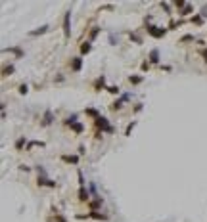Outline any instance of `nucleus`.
Returning a JSON list of instances; mask_svg holds the SVG:
<instances>
[{"label": "nucleus", "mask_w": 207, "mask_h": 222, "mask_svg": "<svg viewBox=\"0 0 207 222\" xmlns=\"http://www.w3.org/2000/svg\"><path fill=\"white\" fill-rule=\"evenodd\" d=\"M81 65H83V61H81V57H73V61H71V67H73V71H79V69H81Z\"/></svg>", "instance_id": "nucleus-4"}, {"label": "nucleus", "mask_w": 207, "mask_h": 222, "mask_svg": "<svg viewBox=\"0 0 207 222\" xmlns=\"http://www.w3.org/2000/svg\"><path fill=\"white\" fill-rule=\"evenodd\" d=\"M132 127H134V123H130L129 127H127V134H130V130H132Z\"/></svg>", "instance_id": "nucleus-18"}, {"label": "nucleus", "mask_w": 207, "mask_h": 222, "mask_svg": "<svg viewBox=\"0 0 207 222\" xmlns=\"http://www.w3.org/2000/svg\"><path fill=\"white\" fill-rule=\"evenodd\" d=\"M27 90H29V88H27V84H21V86H19V92H21V94H27Z\"/></svg>", "instance_id": "nucleus-13"}, {"label": "nucleus", "mask_w": 207, "mask_h": 222, "mask_svg": "<svg viewBox=\"0 0 207 222\" xmlns=\"http://www.w3.org/2000/svg\"><path fill=\"white\" fill-rule=\"evenodd\" d=\"M129 81H130L132 84H138V83H142V77H130Z\"/></svg>", "instance_id": "nucleus-11"}, {"label": "nucleus", "mask_w": 207, "mask_h": 222, "mask_svg": "<svg viewBox=\"0 0 207 222\" xmlns=\"http://www.w3.org/2000/svg\"><path fill=\"white\" fill-rule=\"evenodd\" d=\"M69 19H71V12H67V13H65V17H63V33H65V37H69V35H71V29H69Z\"/></svg>", "instance_id": "nucleus-3"}, {"label": "nucleus", "mask_w": 207, "mask_h": 222, "mask_svg": "<svg viewBox=\"0 0 207 222\" xmlns=\"http://www.w3.org/2000/svg\"><path fill=\"white\" fill-rule=\"evenodd\" d=\"M50 123H52V113L48 111V113L44 115V121H42V125H50Z\"/></svg>", "instance_id": "nucleus-8"}, {"label": "nucleus", "mask_w": 207, "mask_h": 222, "mask_svg": "<svg viewBox=\"0 0 207 222\" xmlns=\"http://www.w3.org/2000/svg\"><path fill=\"white\" fill-rule=\"evenodd\" d=\"M110 92H111V94H119V88H117V86H111Z\"/></svg>", "instance_id": "nucleus-15"}, {"label": "nucleus", "mask_w": 207, "mask_h": 222, "mask_svg": "<svg viewBox=\"0 0 207 222\" xmlns=\"http://www.w3.org/2000/svg\"><path fill=\"white\" fill-rule=\"evenodd\" d=\"M46 31H48V25H44V27H40L39 31H33L31 35H39V33H46Z\"/></svg>", "instance_id": "nucleus-12"}, {"label": "nucleus", "mask_w": 207, "mask_h": 222, "mask_svg": "<svg viewBox=\"0 0 207 222\" xmlns=\"http://www.w3.org/2000/svg\"><path fill=\"white\" fill-rule=\"evenodd\" d=\"M71 127H73V130H75V132H83V125H81V123H73Z\"/></svg>", "instance_id": "nucleus-9"}, {"label": "nucleus", "mask_w": 207, "mask_h": 222, "mask_svg": "<svg viewBox=\"0 0 207 222\" xmlns=\"http://www.w3.org/2000/svg\"><path fill=\"white\" fill-rule=\"evenodd\" d=\"M201 56L205 57V61H207V50H203V52H201Z\"/></svg>", "instance_id": "nucleus-19"}, {"label": "nucleus", "mask_w": 207, "mask_h": 222, "mask_svg": "<svg viewBox=\"0 0 207 222\" xmlns=\"http://www.w3.org/2000/svg\"><path fill=\"white\" fill-rule=\"evenodd\" d=\"M148 33L152 35V37L159 38V37H163V35H165V29H159V27H154V25H150V27H148Z\"/></svg>", "instance_id": "nucleus-2"}, {"label": "nucleus", "mask_w": 207, "mask_h": 222, "mask_svg": "<svg viewBox=\"0 0 207 222\" xmlns=\"http://www.w3.org/2000/svg\"><path fill=\"white\" fill-rule=\"evenodd\" d=\"M12 71H13V67L10 65V67H6V69H4V75H8V73H12Z\"/></svg>", "instance_id": "nucleus-16"}, {"label": "nucleus", "mask_w": 207, "mask_h": 222, "mask_svg": "<svg viewBox=\"0 0 207 222\" xmlns=\"http://www.w3.org/2000/svg\"><path fill=\"white\" fill-rule=\"evenodd\" d=\"M175 6H176V8H182V6H184V0H176Z\"/></svg>", "instance_id": "nucleus-14"}, {"label": "nucleus", "mask_w": 207, "mask_h": 222, "mask_svg": "<svg viewBox=\"0 0 207 222\" xmlns=\"http://www.w3.org/2000/svg\"><path fill=\"white\" fill-rule=\"evenodd\" d=\"M150 59H152V63H157V61H159V52L154 50L152 54H150Z\"/></svg>", "instance_id": "nucleus-6"}, {"label": "nucleus", "mask_w": 207, "mask_h": 222, "mask_svg": "<svg viewBox=\"0 0 207 222\" xmlns=\"http://www.w3.org/2000/svg\"><path fill=\"white\" fill-rule=\"evenodd\" d=\"M65 161H69V163H77V161H79V159L77 157H75V155H65Z\"/></svg>", "instance_id": "nucleus-10"}, {"label": "nucleus", "mask_w": 207, "mask_h": 222, "mask_svg": "<svg viewBox=\"0 0 207 222\" xmlns=\"http://www.w3.org/2000/svg\"><path fill=\"white\" fill-rule=\"evenodd\" d=\"M96 127L106 130V132H111V130H113V128L108 125V119H106V117H96Z\"/></svg>", "instance_id": "nucleus-1"}, {"label": "nucleus", "mask_w": 207, "mask_h": 222, "mask_svg": "<svg viewBox=\"0 0 207 222\" xmlns=\"http://www.w3.org/2000/svg\"><path fill=\"white\" fill-rule=\"evenodd\" d=\"M79 199H81V201H88V191L84 190V188L79 190Z\"/></svg>", "instance_id": "nucleus-5"}, {"label": "nucleus", "mask_w": 207, "mask_h": 222, "mask_svg": "<svg viewBox=\"0 0 207 222\" xmlns=\"http://www.w3.org/2000/svg\"><path fill=\"white\" fill-rule=\"evenodd\" d=\"M86 113H88V115H98L96 109H86Z\"/></svg>", "instance_id": "nucleus-17"}, {"label": "nucleus", "mask_w": 207, "mask_h": 222, "mask_svg": "<svg viewBox=\"0 0 207 222\" xmlns=\"http://www.w3.org/2000/svg\"><path fill=\"white\" fill-rule=\"evenodd\" d=\"M81 52H83V54H88V52H90V42H84V44L81 46Z\"/></svg>", "instance_id": "nucleus-7"}]
</instances>
